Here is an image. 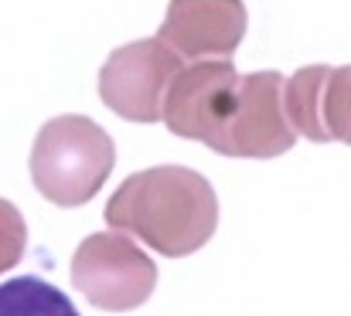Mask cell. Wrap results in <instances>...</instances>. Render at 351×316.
I'll return each mask as SVG.
<instances>
[{"label":"cell","mask_w":351,"mask_h":316,"mask_svg":"<svg viewBox=\"0 0 351 316\" xmlns=\"http://www.w3.org/2000/svg\"><path fill=\"white\" fill-rule=\"evenodd\" d=\"M160 119L181 140L239 160H273L297 143L283 116V75H239L229 58H205L178 72Z\"/></svg>","instance_id":"1"},{"label":"cell","mask_w":351,"mask_h":316,"mask_svg":"<svg viewBox=\"0 0 351 316\" xmlns=\"http://www.w3.org/2000/svg\"><path fill=\"white\" fill-rule=\"evenodd\" d=\"M113 231H126L167 259L205 248L219 228V198L212 184L188 167L164 163L130 174L103 211Z\"/></svg>","instance_id":"2"},{"label":"cell","mask_w":351,"mask_h":316,"mask_svg":"<svg viewBox=\"0 0 351 316\" xmlns=\"http://www.w3.org/2000/svg\"><path fill=\"white\" fill-rule=\"evenodd\" d=\"M117 167L113 136L89 116L48 119L31 146V181L38 194L58 208L89 205Z\"/></svg>","instance_id":"3"},{"label":"cell","mask_w":351,"mask_h":316,"mask_svg":"<svg viewBox=\"0 0 351 316\" xmlns=\"http://www.w3.org/2000/svg\"><path fill=\"white\" fill-rule=\"evenodd\" d=\"M72 286L106 313H130L157 289L154 259L123 231H96L72 255Z\"/></svg>","instance_id":"4"},{"label":"cell","mask_w":351,"mask_h":316,"mask_svg":"<svg viewBox=\"0 0 351 316\" xmlns=\"http://www.w3.org/2000/svg\"><path fill=\"white\" fill-rule=\"evenodd\" d=\"M184 58L160 38H143L117 48L99 68V99L130 122H160L164 96Z\"/></svg>","instance_id":"5"},{"label":"cell","mask_w":351,"mask_h":316,"mask_svg":"<svg viewBox=\"0 0 351 316\" xmlns=\"http://www.w3.org/2000/svg\"><path fill=\"white\" fill-rule=\"evenodd\" d=\"M283 116L311 143L338 140L351 146V65H311L283 79Z\"/></svg>","instance_id":"6"},{"label":"cell","mask_w":351,"mask_h":316,"mask_svg":"<svg viewBox=\"0 0 351 316\" xmlns=\"http://www.w3.org/2000/svg\"><path fill=\"white\" fill-rule=\"evenodd\" d=\"M245 21L242 0H171L157 38L184 62L232 58L245 38Z\"/></svg>","instance_id":"7"},{"label":"cell","mask_w":351,"mask_h":316,"mask_svg":"<svg viewBox=\"0 0 351 316\" xmlns=\"http://www.w3.org/2000/svg\"><path fill=\"white\" fill-rule=\"evenodd\" d=\"M0 316H82L75 303L38 276H17L0 286Z\"/></svg>","instance_id":"8"},{"label":"cell","mask_w":351,"mask_h":316,"mask_svg":"<svg viewBox=\"0 0 351 316\" xmlns=\"http://www.w3.org/2000/svg\"><path fill=\"white\" fill-rule=\"evenodd\" d=\"M27 248V224L24 214L17 211V205L0 198V272L14 269L24 259Z\"/></svg>","instance_id":"9"}]
</instances>
